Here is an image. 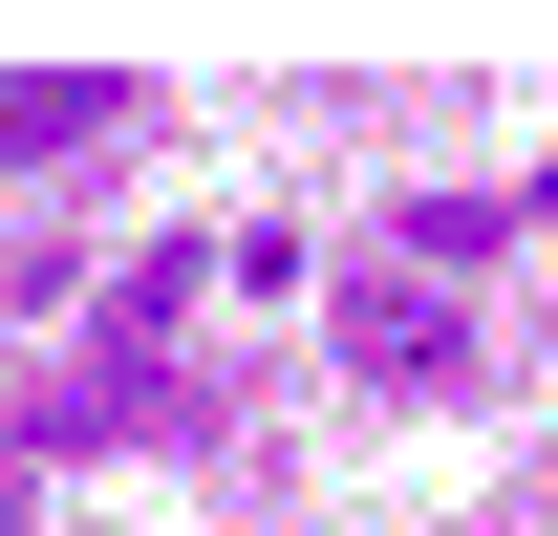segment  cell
Instances as JSON below:
<instances>
[{"instance_id":"1","label":"cell","mask_w":558,"mask_h":536,"mask_svg":"<svg viewBox=\"0 0 558 536\" xmlns=\"http://www.w3.org/2000/svg\"><path fill=\"white\" fill-rule=\"evenodd\" d=\"M150 108V65H22L0 86V172H65V150H108Z\"/></svg>"},{"instance_id":"2","label":"cell","mask_w":558,"mask_h":536,"mask_svg":"<svg viewBox=\"0 0 558 536\" xmlns=\"http://www.w3.org/2000/svg\"><path fill=\"white\" fill-rule=\"evenodd\" d=\"M344 365H387V387H451V365H473V322H451L429 279H365V301H344Z\"/></svg>"}]
</instances>
